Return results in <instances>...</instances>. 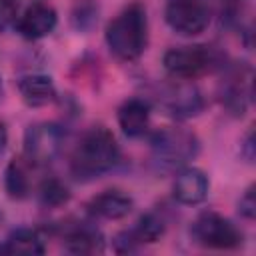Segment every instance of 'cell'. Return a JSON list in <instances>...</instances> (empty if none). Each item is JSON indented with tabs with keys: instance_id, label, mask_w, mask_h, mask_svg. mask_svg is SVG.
Masks as SVG:
<instances>
[{
	"instance_id": "cell-26",
	"label": "cell",
	"mask_w": 256,
	"mask_h": 256,
	"mask_svg": "<svg viewBox=\"0 0 256 256\" xmlns=\"http://www.w3.org/2000/svg\"><path fill=\"white\" fill-rule=\"evenodd\" d=\"M0 250H2V248H0Z\"/></svg>"
},
{
	"instance_id": "cell-9",
	"label": "cell",
	"mask_w": 256,
	"mask_h": 256,
	"mask_svg": "<svg viewBox=\"0 0 256 256\" xmlns=\"http://www.w3.org/2000/svg\"><path fill=\"white\" fill-rule=\"evenodd\" d=\"M208 176L198 168H184L176 174L172 194L180 204H200L208 196Z\"/></svg>"
},
{
	"instance_id": "cell-6",
	"label": "cell",
	"mask_w": 256,
	"mask_h": 256,
	"mask_svg": "<svg viewBox=\"0 0 256 256\" xmlns=\"http://www.w3.org/2000/svg\"><path fill=\"white\" fill-rule=\"evenodd\" d=\"M166 22L182 36H196L206 30L210 10L202 0H170L166 6Z\"/></svg>"
},
{
	"instance_id": "cell-16",
	"label": "cell",
	"mask_w": 256,
	"mask_h": 256,
	"mask_svg": "<svg viewBox=\"0 0 256 256\" xmlns=\"http://www.w3.org/2000/svg\"><path fill=\"white\" fill-rule=\"evenodd\" d=\"M2 250L8 254H22V256L44 254V240L32 228H18V230L10 232Z\"/></svg>"
},
{
	"instance_id": "cell-17",
	"label": "cell",
	"mask_w": 256,
	"mask_h": 256,
	"mask_svg": "<svg viewBox=\"0 0 256 256\" xmlns=\"http://www.w3.org/2000/svg\"><path fill=\"white\" fill-rule=\"evenodd\" d=\"M4 186L10 198H26L30 192V180H28V170L22 160H12L6 168L4 176Z\"/></svg>"
},
{
	"instance_id": "cell-14",
	"label": "cell",
	"mask_w": 256,
	"mask_h": 256,
	"mask_svg": "<svg viewBox=\"0 0 256 256\" xmlns=\"http://www.w3.org/2000/svg\"><path fill=\"white\" fill-rule=\"evenodd\" d=\"M248 94H250V84L248 80L242 78V72H232L226 78V82H222V102L236 116L244 114Z\"/></svg>"
},
{
	"instance_id": "cell-20",
	"label": "cell",
	"mask_w": 256,
	"mask_h": 256,
	"mask_svg": "<svg viewBox=\"0 0 256 256\" xmlns=\"http://www.w3.org/2000/svg\"><path fill=\"white\" fill-rule=\"evenodd\" d=\"M98 20V4L94 0H76L72 8V24L80 32H88Z\"/></svg>"
},
{
	"instance_id": "cell-24",
	"label": "cell",
	"mask_w": 256,
	"mask_h": 256,
	"mask_svg": "<svg viewBox=\"0 0 256 256\" xmlns=\"http://www.w3.org/2000/svg\"><path fill=\"white\" fill-rule=\"evenodd\" d=\"M6 142H8V130H6V124L0 120V154L6 148Z\"/></svg>"
},
{
	"instance_id": "cell-5",
	"label": "cell",
	"mask_w": 256,
	"mask_h": 256,
	"mask_svg": "<svg viewBox=\"0 0 256 256\" xmlns=\"http://www.w3.org/2000/svg\"><path fill=\"white\" fill-rule=\"evenodd\" d=\"M162 64L170 76L178 80H192L204 74L214 64V52L202 44L178 46V48H170L164 54Z\"/></svg>"
},
{
	"instance_id": "cell-3",
	"label": "cell",
	"mask_w": 256,
	"mask_h": 256,
	"mask_svg": "<svg viewBox=\"0 0 256 256\" xmlns=\"http://www.w3.org/2000/svg\"><path fill=\"white\" fill-rule=\"evenodd\" d=\"M152 154L162 166H180L198 154V140L186 128L168 126L152 136Z\"/></svg>"
},
{
	"instance_id": "cell-2",
	"label": "cell",
	"mask_w": 256,
	"mask_h": 256,
	"mask_svg": "<svg viewBox=\"0 0 256 256\" xmlns=\"http://www.w3.org/2000/svg\"><path fill=\"white\" fill-rule=\"evenodd\" d=\"M106 44L120 60H136L142 56L148 44V18L146 8L140 2L126 6L106 26Z\"/></svg>"
},
{
	"instance_id": "cell-23",
	"label": "cell",
	"mask_w": 256,
	"mask_h": 256,
	"mask_svg": "<svg viewBox=\"0 0 256 256\" xmlns=\"http://www.w3.org/2000/svg\"><path fill=\"white\" fill-rule=\"evenodd\" d=\"M242 154L246 156L248 162H252V158H254V132L252 130L246 134V140L242 144Z\"/></svg>"
},
{
	"instance_id": "cell-15",
	"label": "cell",
	"mask_w": 256,
	"mask_h": 256,
	"mask_svg": "<svg viewBox=\"0 0 256 256\" xmlns=\"http://www.w3.org/2000/svg\"><path fill=\"white\" fill-rule=\"evenodd\" d=\"M66 248L74 254H92V252H100L102 250V234L88 226V224H78L74 228H70L66 232Z\"/></svg>"
},
{
	"instance_id": "cell-13",
	"label": "cell",
	"mask_w": 256,
	"mask_h": 256,
	"mask_svg": "<svg viewBox=\"0 0 256 256\" xmlns=\"http://www.w3.org/2000/svg\"><path fill=\"white\" fill-rule=\"evenodd\" d=\"M18 90H20L22 100L32 108L46 106L56 98V86H54L52 78L44 76V74H28V76L20 78Z\"/></svg>"
},
{
	"instance_id": "cell-25",
	"label": "cell",
	"mask_w": 256,
	"mask_h": 256,
	"mask_svg": "<svg viewBox=\"0 0 256 256\" xmlns=\"http://www.w3.org/2000/svg\"><path fill=\"white\" fill-rule=\"evenodd\" d=\"M2 94H4V88H2V80H0V100H2Z\"/></svg>"
},
{
	"instance_id": "cell-11",
	"label": "cell",
	"mask_w": 256,
	"mask_h": 256,
	"mask_svg": "<svg viewBox=\"0 0 256 256\" xmlns=\"http://www.w3.org/2000/svg\"><path fill=\"white\" fill-rule=\"evenodd\" d=\"M118 124L126 136H142L150 124V104L144 98H128L118 108Z\"/></svg>"
},
{
	"instance_id": "cell-4",
	"label": "cell",
	"mask_w": 256,
	"mask_h": 256,
	"mask_svg": "<svg viewBox=\"0 0 256 256\" xmlns=\"http://www.w3.org/2000/svg\"><path fill=\"white\" fill-rule=\"evenodd\" d=\"M192 238L204 248L232 250L242 244V232L218 212H202L192 224Z\"/></svg>"
},
{
	"instance_id": "cell-10",
	"label": "cell",
	"mask_w": 256,
	"mask_h": 256,
	"mask_svg": "<svg viewBox=\"0 0 256 256\" xmlns=\"http://www.w3.org/2000/svg\"><path fill=\"white\" fill-rule=\"evenodd\" d=\"M164 106L176 118H190L196 116L204 108V100L196 86L192 84H176L166 90Z\"/></svg>"
},
{
	"instance_id": "cell-18",
	"label": "cell",
	"mask_w": 256,
	"mask_h": 256,
	"mask_svg": "<svg viewBox=\"0 0 256 256\" xmlns=\"http://www.w3.org/2000/svg\"><path fill=\"white\" fill-rule=\"evenodd\" d=\"M130 234L134 236V240L138 244L156 242L164 234V222L156 214H144V216H140V220L136 222V226L130 230Z\"/></svg>"
},
{
	"instance_id": "cell-19",
	"label": "cell",
	"mask_w": 256,
	"mask_h": 256,
	"mask_svg": "<svg viewBox=\"0 0 256 256\" xmlns=\"http://www.w3.org/2000/svg\"><path fill=\"white\" fill-rule=\"evenodd\" d=\"M38 196H40V202L48 208H58V206H64L68 200H70V190L64 182H60L58 178H46L42 184H40V190H38Z\"/></svg>"
},
{
	"instance_id": "cell-1",
	"label": "cell",
	"mask_w": 256,
	"mask_h": 256,
	"mask_svg": "<svg viewBox=\"0 0 256 256\" xmlns=\"http://www.w3.org/2000/svg\"><path fill=\"white\" fill-rule=\"evenodd\" d=\"M120 160V148L114 134L104 126L90 128L76 144L70 168L78 178H98L112 170Z\"/></svg>"
},
{
	"instance_id": "cell-21",
	"label": "cell",
	"mask_w": 256,
	"mask_h": 256,
	"mask_svg": "<svg viewBox=\"0 0 256 256\" xmlns=\"http://www.w3.org/2000/svg\"><path fill=\"white\" fill-rule=\"evenodd\" d=\"M16 14L18 6L14 0H0V32H4L16 22Z\"/></svg>"
},
{
	"instance_id": "cell-22",
	"label": "cell",
	"mask_w": 256,
	"mask_h": 256,
	"mask_svg": "<svg viewBox=\"0 0 256 256\" xmlns=\"http://www.w3.org/2000/svg\"><path fill=\"white\" fill-rule=\"evenodd\" d=\"M238 210H240V214L244 216V218H248V220H252L254 216H256V200H254V186H250L246 192H244V196L240 198V202H238Z\"/></svg>"
},
{
	"instance_id": "cell-8",
	"label": "cell",
	"mask_w": 256,
	"mask_h": 256,
	"mask_svg": "<svg viewBox=\"0 0 256 256\" xmlns=\"http://www.w3.org/2000/svg\"><path fill=\"white\" fill-rule=\"evenodd\" d=\"M56 22H58L56 10L50 4H46V2H34L32 6H28L24 10V14L20 16L16 28H18V32L24 38L38 40V38L48 36L56 28Z\"/></svg>"
},
{
	"instance_id": "cell-12",
	"label": "cell",
	"mask_w": 256,
	"mask_h": 256,
	"mask_svg": "<svg viewBox=\"0 0 256 256\" xmlns=\"http://www.w3.org/2000/svg\"><path fill=\"white\" fill-rule=\"evenodd\" d=\"M132 206H134V202L130 196H126L118 190H106L88 202V212L98 218L118 220V218L128 216Z\"/></svg>"
},
{
	"instance_id": "cell-7",
	"label": "cell",
	"mask_w": 256,
	"mask_h": 256,
	"mask_svg": "<svg viewBox=\"0 0 256 256\" xmlns=\"http://www.w3.org/2000/svg\"><path fill=\"white\" fill-rule=\"evenodd\" d=\"M64 144V132L56 124H36L26 130L24 150L36 164H46L60 152Z\"/></svg>"
}]
</instances>
